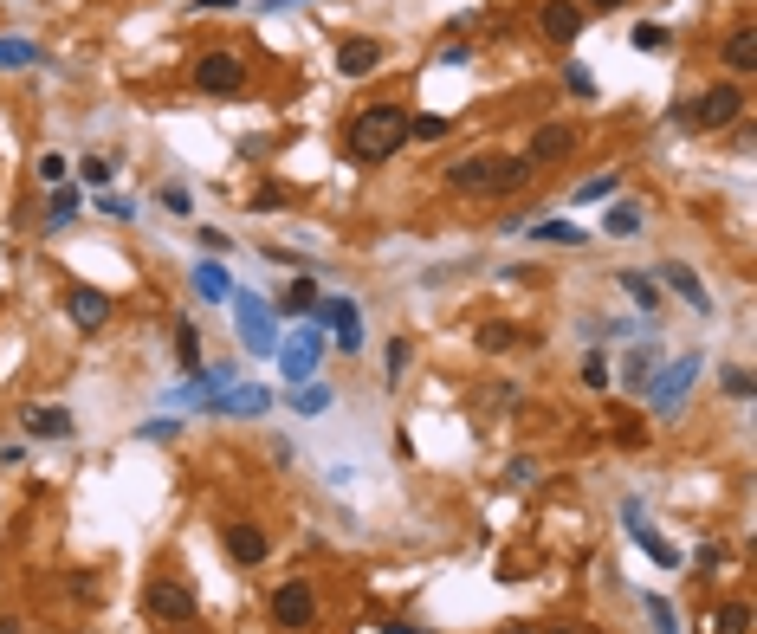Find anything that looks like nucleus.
I'll return each instance as SVG.
<instances>
[{"label": "nucleus", "mask_w": 757, "mask_h": 634, "mask_svg": "<svg viewBox=\"0 0 757 634\" xmlns=\"http://www.w3.org/2000/svg\"><path fill=\"white\" fill-rule=\"evenodd\" d=\"M712 634H751V602H719V615H712Z\"/></svg>", "instance_id": "nucleus-21"}, {"label": "nucleus", "mask_w": 757, "mask_h": 634, "mask_svg": "<svg viewBox=\"0 0 757 634\" xmlns=\"http://www.w3.org/2000/svg\"><path fill=\"white\" fill-rule=\"evenodd\" d=\"M195 285H201V298H227V272H220L214 259H201V266H195Z\"/></svg>", "instance_id": "nucleus-26"}, {"label": "nucleus", "mask_w": 757, "mask_h": 634, "mask_svg": "<svg viewBox=\"0 0 757 634\" xmlns=\"http://www.w3.org/2000/svg\"><path fill=\"white\" fill-rule=\"evenodd\" d=\"M389 634H421V628H402V622H395V628H389Z\"/></svg>", "instance_id": "nucleus-46"}, {"label": "nucleus", "mask_w": 757, "mask_h": 634, "mask_svg": "<svg viewBox=\"0 0 757 634\" xmlns=\"http://www.w3.org/2000/svg\"><path fill=\"white\" fill-rule=\"evenodd\" d=\"M699 369H706L699 356H680V363L667 369V382H648V395H654V408H660V415H680V402H686V389L699 382Z\"/></svg>", "instance_id": "nucleus-6"}, {"label": "nucleus", "mask_w": 757, "mask_h": 634, "mask_svg": "<svg viewBox=\"0 0 757 634\" xmlns=\"http://www.w3.org/2000/svg\"><path fill=\"white\" fill-rule=\"evenodd\" d=\"M447 182L460 195H505V188H525L531 182V162L525 156H466L447 169Z\"/></svg>", "instance_id": "nucleus-2"}, {"label": "nucleus", "mask_w": 757, "mask_h": 634, "mask_svg": "<svg viewBox=\"0 0 757 634\" xmlns=\"http://www.w3.org/2000/svg\"><path fill=\"white\" fill-rule=\"evenodd\" d=\"M622 292H628V298H635V305H641V311H660V285L648 279V272H622Z\"/></svg>", "instance_id": "nucleus-23"}, {"label": "nucleus", "mask_w": 757, "mask_h": 634, "mask_svg": "<svg viewBox=\"0 0 757 634\" xmlns=\"http://www.w3.org/2000/svg\"><path fill=\"white\" fill-rule=\"evenodd\" d=\"M615 195V175H589V182H576V201H609Z\"/></svg>", "instance_id": "nucleus-31"}, {"label": "nucleus", "mask_w": 757, "mask_h": 634, "mask_svg": "<svg viewBox=\"0 0 757 634\" xmlns=\"http://www.w3.org/2000/svg\"><path fill=\"white\" fill-rule=\"evenodd\" d=\"M402 369H408V343L395 337V343H389V382H402Z\"/></svg>", "instance_id": "nucleus-38"}, {"label": "nucleus", "mask_w": 757, "mask_h": 634, "mask_svg": "<svg viewBox=\"0 0 757 634\" xmlns=\"http://www.w3.org/2000/svg\"><path fill=\"white\" fill-rule=\"evenodd\" d=\"M660 279H667L673 292H680L686 305H693V311H706V317H712V292H706V279H699L693 266H680V259H667V266H660Z\"/></svg>", "instance_id": "nucleus-11"}, {"label": "nucleus", "mask_w": 757, "mask_h": 634, "mask_svg": "<svg viewBox=\"0 0 757 634\" xmlns=\"http://www.w3.org/2000/svg\"><path fill=\"white\" fill-rule=\"evenodd\" d=\"M39 182H46V188H65V156H59V149H46V156H39Z\"/></svg>", "instance_id": "nucleus-32"}, {"label": "nucleus", "mask_w": 757, "mask_h": 634, "mask_svg": "<svg viewBox=\"0 0 757 634\" xmlns=\"http://www.w3.org/2000/svg\"><path fill=\"white\" fill-rule=\"evenodd\" d=\"M175 350H182V369H201V330L182 324V330H175Z\"/></svg>", "instance_id": "nucleus-27"}, {"label": "nucleus", "mask_w": 757, "mask_h": 634, "mask_svg": "<svg viewBox=\"0 0 757 634\" xmlns=\"http://www.w3.org/2000/svg\"><path fill=\"white\" fill-rule=\"evenodd\" d=\"M538 26L550 39H576L583 33V7H576V0H544L538 7Z\"/></svg>", "instance_id": "nucleus-12"}, {"label": "nucleus", "mask_w": 757, "mask_h": 634, "mask_svg": "<svg viewBox=\"0 0 757 634\" xmlns=\"http://www.w3.org/2000/svg\"><path fill=\"white\" fill-rule=\"evenodd\" d=\"M635 46H641V52H654V46H667V26H654V20H641V26H635Z\"/></svg>", "instance_id": "nucleus-34"}, {"label": "nucleus", "mask_w": 757, "mask_h": 634, "mask_svg": "<svg viewBox=\"0 0 757 634\" xmlns=\"http://www.w3.org/2000/svg\"><path fill=\"white\" fill-rule=\"evenodd\" d=\"M39 46L33 39H0V72H20V65H33Z\"/></svg>", "instance_id": "nucleus-24"}, {"label": "nucleus", "mask_w": 757, "mask_h": 634, "mask_svg": "<svg viewBox=\"0 0 757 634\" xmlns=\"http://www.w3.org/2000/svg\"><path fill=\"white\" fill-rule=\"evenodd\" d=\"M227 557L233 563H259V557H266V531L246 525V518H233V525H227Z\"/></svg>", "instance_id": "nucleus-15"}, {"label": "nucleus", "mask_w": 757, "mask_h": 634, "mask_svg": "<svg viewBox=\"0 0 757 634\" xmlns=\"http://www.w3.org/2000/svg\"><path fill=\"white\" fill-rule=\"evenodd\" d=\"M227 7H240V0H195V13H227Z\"/></svg>", "instance_id": "nucleus-44"}, {"label": "nucleus", "mask_w": 757, "mask_h": 634, "mask_svg": "<svg viewBox=\"0 0 757 634\" xmlns=\"http://www.w3.org/2000/svg\"><path fill=\"white\" fill-rule=\"evenodd\" d=\"M408 136H415V143H440V136H447V117H408Z\"/></svg>", "instance_id": "nucleus-28"}, {"label": "nucleus", "mask_w": 757, "mask_h": 634, "mask_svg": "<svg viewBox=\"0 0 757 634\" xmlns=\"http://www.w3.org/2000/svg\"><path fill=\"white\" fill-rule=\"evenodd\" d=\"M85 182H91V188H104V182H110V162H104V156H91V162H85Z\"/></svg>", "instance_id": "nucleus-40"}, {"label": "nucleus", "mask_w": 757, "mask_h": 634, "mask_svg": "<svg viewBox=\"0 0 757 634\" xmlns=\"http://www.w3.org/2000/svg\"><path fill=\"white\" fill-rule=\"evenodd\" d=\"M583 389H609V356H583Z\"/></svg>", "instance_id": "nucleus-30"}, {"label": "nucleus", "mask_w": 757, "mask_h": 634, "mask_svg": "<svg viewBox=\"0 0 757 634\" xmlns=\"http://www.w3.org/2000/svg\"><path fill=\"white\" fill-rule=\"evenodd\" d=\"M195 85L208 91V98H227V91L246 85V59H233V52H208V59H195Z\"/></svg>", "instance_id": "nucleus-5"}, {"label": "nucleus", "mask_w": 757, "mask_h": 634, "mask_svg": "<svg viewBox=\"0 0 757 634\" xmlns=\"http://www.w3.org/2000/svg\"><path fill=\"white\" fill-rule=\"evenodd\" d=\"M311 305H318V285H311V279H298L292 292H285V311H311Z\"/></svg>", "instance_id": "nucleus-33"}, {"label": "nucleus", "mask_w": 757, "mask_h": 634, "mask_svg": "<svg viewBox=\"0 0 757 634\" xmlns=\"http://www.w3.org/2000/svg\"><path fill=\"white\" fill-rule=\"evenodd\" d=\"M65 311H72V324H78V330H98L104 317H110V298H104V292H91V285H78V292H65Z\"/></svg>", "instance_id": "nucleus-13"}, {"label": "nucleus", "mask_w": 757, "mask_h": 634, "mask_svg": "<svg viewBox=\"0 0 757 634\" xmlns=\"http://www.w3.org/2000/svg\"><path fill=\"white\" fill-rule=\"evenodd\" d=\"M285 201H292V188L266 182V188H259V195H253V208H285Z\"/></svg>", "instance_id": "nucleus-35"}, {"label": "nucleus", "mask_w": 757, "mask_h": 634, "mask_svg": "<svg viewBox=\"0 0 757 634\" xmlns=\"http://www.w3.org/2000/svg\"><path fill=\"white\" fill-rule=\"evenodd\" d=\"M557 634H576V628H557Z\"/></svg>", "instance_id": "nucleus-49"}, {"label": "nucleus", "mask_w": 757, "mask_h": 634, "mask_svg": "<svg viewBox=\"0 0 757 634\" xmlns=\"http://www.w3.org/2000/svg\"><path fill=\"white\" fill-rule=\"evenodd\" d=\"M725 389H732L738 402H745V395H751V376H745V369H725Z\"/></svg>", "instance_id": "nucleus-41"}, {"label": "nucleus", "mask_w": 757, "mask_h": 634, "mask_svg": "<svg viewBox=\"0 0 757 634\" xmlns=\"http://www.w3.org/2000/svg\"><path fill=\"white\" fill-rule=\"evenodd\" d=\"M162 208H169V214H188V188H162Z\"/></svg>", "instance_id": "nucleus-42"}, {"label": "nucleus", "mask_w": 757, "mask_h": 634, "mask_svg": "<svg viewBox=\"0 0 757 634\" xmlns=\"http://www.w3.org/2000/svg\"><path fill=\"white\" fill-rule=\"evenodd\" d=\"M648 369H654V356H648V350L628 356V363H622V382H628V389H648Z\"/></svg>", "instance_id": "nucleus-29"}, {"label": "nucleus", "mask_w": 757, "mask_h": 634, "mask_svg": "<svg viewBox=\"0 0 757 634\" xmlns=\"http://www.w3.org/2000/svg\"><path fill=\"white\" fill-rule=\"evenodd\" d=\"M570 143H576V130H563V123H544V130L531 136L525 162H531V169H538V162H550V156H570Z\"/></svg>", "instance_id": "nucleus-18"}, {"label": "nucleus", "mask_w": 757, "mask_h": 634, "mask_svg": "<svg viewBox=\"0 0 757 634\" xmlns=\"http://www.w3.org/2000/svg\"><path fill=\"white\" fill-rule=\"evenodd\" d=\"M648 615H654V628H660V634H680V628H673V602L648 596Z\"/></svg>", "instance_id": "nucleus-37"}, {"label": "nucleus", "mask_w": 757, "mask_h": 634, "mask_svg": "<svg viewBox=\"0 0 757 634\" xmlns=\"http://www.w3.org/2000/svg\"><path fill=\"white\" fill-rule=\"evenodd\" d=\"M738 110H745V91L738 85H712V91H699V98L680 104V123L686 130H725V123H738Z\"/></svg>", "instance_id": "nucleus-3"}, {"label": "nucleus", "mask_w": 757, "mask_h": 634, "mask_svg": "<svg viewBox=\"0 0 757 634\" xmlns=\"http://www.w3.org/2000/svg\"><path fill=\"white\" fill-rule=\"evenodd\" d=\"M382 65V39H343L337 46V72L343 78H369Z\"/></svg>", "instance_id": "nucleus-10"}, {"label": "nucleus", "mask_w": 757, "mask_h": 634, "mask_svg": "<svg viewBox=\"0 0 757 634\" xmlns=\"http://www.w3.org/2000/svg\"><path fill=\"white\" fill-rule=\"evenodd\" d=\"M505 479H512V486H531V479H538V460H512V473H505Z\"/></svg>", "instance_id": "nucleus-39"}, {"label": "nucleus", "mask_w": 757, "mask_h": 634, "mask_svg": "<svg viewBox=\"0 0 757 634\" xmlns=\"http://www.w3.org/2000/svg\"><path fill=\"white\" fill-rule=\"evenodd\" d=\"M531 240H544V246H583V227H570V220H538Z\"/></svg>", "instance_id": "nucleus-22"}, {"label": "nucleus", "mask_w": 757, "mask_h": 634, "mask_svg": "<svg viewBox=\"0 0 757 634\" xmlns=\"http://www.w3.org/2000/svg\"><path fill=\"white\" fill-rule=\"evenodd\" d=\"M0 634H26V628H20V622H0Z\"/></svg>", "instance_id": "nucleus-45"}, {"label": "nucleus", "mask_w": 757, "mask_h": 634, "mask_svg": "<svg viewBox=\"0 0 757 634\" xmlns=\"http://www.w3.org/2000/svg\"><path fill=\"white\" fill-rule=\"evenodd\" d=\"M318 317L337 330L343 350H356V343H363V324H356V305H350V298H330V305H318Z\"/></svg>", "instance_id": "nucleus-16"}, {"label": "nucleus", "mask_w": 757, "mask_h": 634, "mask_svg": "<svg viewBox=\"0 0 757 634\" xmlns=\"http://www.w3.org/2000/svg\"><path fill=\"white\" fill-rule=\"evenodd\" d=\"M318 350H324V343H318V330H305V337H292V343L279 350V369H285V382H292V389L318 376Z\"/></svg>", "instance_id": "nucleus-8"}, {"label": "nucleus", "mask_w": 757, "mask_h": 634, "mask_svg": "<svg viewBox=\"0 0 757 634\" xmlns=\"http://www.w3.org/2000/svg\"><path fill=\"white\" fill-rule=\"evenodd\" d=\"M408 143V110L402 104H369L350 117V156L356 162H382Z\"/></svg>", "instance_id": "nucleus-1"}, {"label": "nucleus", "mask_w": 757, "mask_h": 634, "mask_svg": "<svg viewBox=\"0 0 757 634\" xmlns=\"http://www.w3.org/2000/svg\"><path fill=\"white\" fill-rule=\"evenodd\" d=\"M589 7H622V0H589Z\"/></svg>", "instance_id": "nucleus-47"}, {"label": "nucleus", "mask_w": 757, "mask_h": 634, "mask_svg": "<svg viewBox=\"0 0 757 634\" xmlns=\"http://www.w3.org/2000/svg\"><path fill=\"white\" fill-rule=\"evenodd\" d=\"M72 214H78V195H72V188H52V208H46V227H72Z\"/></svg>", "instance_id": "nucleus-25"}, {"label": "nucleus", "mask_w": 757, "mask_h": 634, "mask_svg": "<svg viewBox=\"0 0 757 634\" xmlns=\"http://www.w3.org/2000/svg\"><path fill=\"white\" fill-rule=\"evenodd\" d=\"M725 65H732V72H757V33H751V26H732V39H725Z\"/></svg>", "instance_id": "nucleus-19"}, {"label": "nucleus", "mask_w": 757, "mask_h": 634, "mask_svg": "<svg viewBox=\"0 0 757 634\" xmlns=\"http://www.w3.org/2000/svg\"><path fill=\"white\" fill-rule=\"evenodd\" d=\"M641 227H648V208H641V201H615V208L602 214V233H609V240H635Z\"/></svg>", "instance_id": "nucleus-17"}, {"label": "nucleus", "mask_w": 757, "mask_h": 634, "mask_svg": "<svg viewBox=\"0 0 757 634\" xmlns=\"http://www.w3.org/2000/svg\"><path fill=\"white\" fill-rule=\"evenodd\" d=\"M98 214H110V220H130V201H117V195H104V201H98Z\"/></svg>", "instance_id": "nucleus-43"}, {"label": "nucleus", "mask_w": 757, "mask_h": 634, "mask_svg": "<svg viewBox=\"0 0 757 634\" xmlns=\"http://www.w3.org/2000/svg\"><path fill=\"white\" fill-rule=\"evenodd\" d=\"M26 434H33V440H65V434H72V408H59V402L26 408Z\"/></svg>", "instance_id": "nucleus-14"}, {"label": "nucleus", "mask_w": 757, "mask_h": 634, "mask_svg": "<svg viewBox=\"0 0 757 634\" xmlns=\"http://www.w3.org/2000/svg\"><path fill=\"white\" fill-rule=\"evenodd\" d=\"M233 311H240V337H246V350H279V337H272V317H266V305H259L253 292L233 298Z\"/></svg>", "instance_id": "nucleus-9"}, {"label": "nucleus", "mask_w": 757, "mask_h": 634, "mask_svg": "<svg viewBox=\"0 0 757 634\" xmlns=\"http://www.w3.org/2000/svg\"><path fill=\"white\" fill-rule=\"evenodd\" d=\"M311 615H318V596H311V583H305V576L279 583V596H272V622H279V628H305Z\"/></svg>", "instance_id": "nucleus-7"}, {"label": "nucleus", "mask_w": 757, "mask_h": 634, "mask_svg": "<svg viewBox=\"0 0 757 634\" xmlns=\"http://www.w3.org/2000/svg\"><path fill=\"white\" fill-rule=\"evenodd\" d=\"M143 609L156 615V622H195V589L175 583V576H162V583H149Z\"/></svg>", "instance_id": "nucleus-4"}, {"label": "nucleus", "mask_w": 757, "mask_h": 634, "mask_svg": "<svg viewBox=\"0 0 757 634\" xmlns=\"http://www.w3.org/2000/svg\"><path fill=\"white\" fill-rule=\"evenodd\" d=\"M505 343H512V324H486L479 330V350H505Z\"/></svg>", "instance_id": "nucleus-36"}, {"label": "nucleus", "mask_w": 757, "mask_h": 634, "mask_svg": "<svg viewBox=\"0 0 757 634\" xmlns=\"http://www.w3.org/2000/svg\"><path fill=\"white\" fill-rule=\"evenodd\" d=\"M628 537H635V544H641V550H648V557L660 563V570H680V550H673V544H667V537H654L648 525H635V518H628Z\"/></svg>", "instance_id": "nucleus-20"}, {"label": "nucleus", "mask_w": 757, "mask_h": 634, "mask_svg": "<svg viewBox=\"0 0 757 634\" xmlns=\"http://www.w3.org/2000/svg\"><path fill=\"white\" fill-rule=\"evenodd\" d=\"M505 634H538V628H505Z\"/></svg>", "instance_id": "nucleus-48"}]
</instances>
